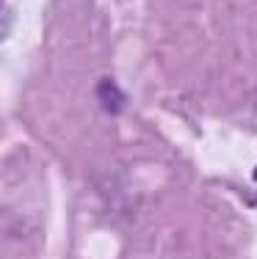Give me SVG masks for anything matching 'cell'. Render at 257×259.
Returning <instances> with one entry per match:
<instances>
[{
    "mask_svg": "<svg viewBox=\"0 0 257 259\" xmlns=\"http://www.w3.org/2000/svg\"><path fill=\"white\" fill-rule=\"evenodd\" d=\"M97 100H100V105L108 113H116L125 105V94L119 91V85L114 80H100V85H97Z\"/></svg>",
    "mask_w": 257,
    "mask_h": 259,
    "instance_id": "6da1fadb",
    "label": "cell"
},
{
    "mask_svg": "<svg viewBox=\"0 0 257 259\" xmlns=\"http://www.w3.org/2000/svg\"><path fill=\"white\" fill-rule=\"evenodd\" d=\"M254 180H257V174H254Z\"/></svg>",
    "mask_w": 257,
    "mask_h": 259,
    "instance_id": "7a4b0ae2",
    "label": "cell"
}]
</instances>
